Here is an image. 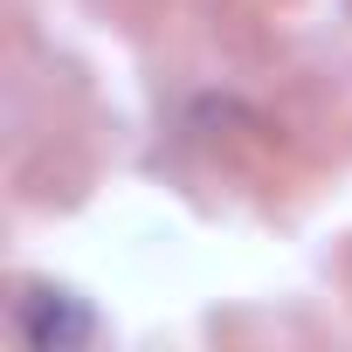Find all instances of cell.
Listing matches in <instances>:
<instances>
[]
</instances>
